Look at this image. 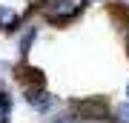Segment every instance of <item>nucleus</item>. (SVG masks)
<instances>
[{
  "instance_id": "obj_6",
  "label": "nucleus",
  "mask_w": 129,
  "mask_h": 123,
  "mask_svg": "<svg viewBox=\"0 0 129 123\" xmlns=\"http://www.w3.org/2000/svg\"><path fill=\"white\" fill-rule=\"evenodd\" d=\"M112 123H129V100L112 106Z\"/></svg>"
},
{
  "instance_id": "obj_9",
  "label": "nucleus",
  "mask_w": 129,
  "mask_h": 123,
  "mask_svg": "<svg viewBox=\"0 0 129 123\" xmlns=\"http://www.w3.org/2000/svg\"><path fill=\"white\" fill-rule=\"evenodd\" d=\"M123 40H126V55H129V29L123 32Z\"/></svg>"
},
{
  "instance_id": "obj_3",
  "label": "nucleus",
  "mask_w": 129,
  "mask_h": 123,
  "mask_svg": "<svg viewBox=\"0 0 129 123\" xmlns=\"http://www.w3.org/2000/svg\"><path fill=\"white\" fill-rule=\"evenodd\" d=\"M20 92H23L26 106L35 114H43V117H46V114H55L60 109V97L52 95L46 86H29V89H20Z\"/></svg>"
},
{
  "instance_id": "obj_5",
  "label": "nucleus",
  "mask_w": 129,
  "mask_h": 123,
  "mask_svg": "<svg viewBox=\"0 0 129 123\" xmlns=\"http://www.w3.org/2000/svg\"><path fill=\"white\" fill-rule=\"evenodd\" d=\"M37 37H40V26L37 23H23V29L17 32V55H20V60H26L32 55Z\"/></svg>"
},
{
  "instance_id": "obj_8",
  "label": "nucleus",
  "mask_w": 129,
  "mask_h": 123,
  "mask_svg": "<svg viewBox=\"0 0 129 123\" xmlns=\"http://www.w3.org/2000/svg\"><path fill=\"white\" fill-rule=\"evenodd\" d=\"M9 114H12V109H6V106L0 103V123H9Z\"/></svg>"
},
{
  "instance_id": "obj_4",
  "label": "nucleus",
  "mask_w": 129,
  "mask_h": 123,
  "mask_svg": "<svg viewBox=\"0 0 129 123\" xmlns=\"http://www.w3.org/2000/svg\"><path fill=\"white\" fill-rule=\"evenodd\" d=\"M12 77H14V83H17L20 89H29V86H46V72H43L40 66L29 63V57L20 60V63L12 69Z\"/></svg>"
},
{
  "instance_id": "obj_11",
  "label": "nucleus",
  "mask_w": 129,
  "mask_h": 123,
  "mask_svg": "<svg viewBox=\"0 0 129 123\" xmlns=\"http://www.w3.org/2000/svg\"><path fill=\"white\" fill-rule=\"evenodd\" d=\"M126 100H129V83H126Z\"/></svg>"
},
{
  "instance_id": "obj_2",
  "label": "nucleus",
  "mask_w": 129,
  "mask_h": 123,
  "mask_svg": "<svg viewBox=\"0 0 129 123\" xmlns=\"http://www.w3.org/2000/svg\"><path fill=\"white\" fill-rule=\"evenodd\" d=\"M66 109L80 123H112V103L106 97H78L66 103Z\"/></svg>"
},
{
  "instance_id": "obj_7",
  "label": "nucleus",
  "mask_w": 129,
  "mask_h": 123,
  "mask_svg": "<svg viewBox=\"0 0 129 123\" xmlns=\"http://www.w3.org/2000/svg\"><path fill=\"white\" fill-rule=\"evenodd\" d=\"M52 123H80V120L75 117V112H69V109H66V112L55 114V120H52Z\"/></svg>"
},
{
  "instance_id": "obj_10",
  "label": "nucleus",
  "mask_w": 129,
  "mask_h": 123,
  "mask_svg": "<svg viewBox=\"0 0 129 123\" xmlns=\"http://www.w3.org/2000/svg\"><path fill=\"white\" fill-rule=\"evenodd\" d=\"M89 3H106V0H89Z\"/></svg>"
},
{
  "instance_id": "obj_1",
  "label": "nucleus",
  "mask_w": 129,
  "mask_h": 123,
  "mask_svg": "<svg viewBox=\"0 0 129 123\" xmlns=\"http://www.w3.org/2000/svg\"><path fill=\"white\" fill-rule=\"evenodd\" d=\"M89 9V0H37L32 12L40 14L43 23H49L52 29H66Z\"/></svg>"
}]
</instances>
